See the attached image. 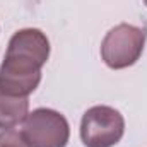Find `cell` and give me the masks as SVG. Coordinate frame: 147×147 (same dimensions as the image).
I'll return each instance as SVG.
<instances>
[{"label": "cell", "instance_id": "1", "mask_svg": "<svg viewBox=\"0 0 147 147\" xmlns=\"http://www.w3.org/2000/svg\"><path fill=\"white\" fill-rule=\"evenodd\" d=\"M50 58V39L36 28L14 33L0 65V91L28 98L41 82V69Z\"/></svg>", "mask_w": 147, "mask_h": 147}, {"label": "cell", "instance_id": "2", "mask_svg": "<svg viewBox=\"0 0 147 147\" xmlns=\"http://www.w3.org/2000/svg\"><path fill=\"white\" fill-rule=\"evenodd\" d=\"M146 39V29L121 22L110 29L106 36L103 38L101 58L113 70L132 67L142 57Z\"/></svg>", "mask_w": 147, "mask_h": 147}, {"label": "cell", "instance_id": "3", "mask_svg": "<svg viewBox=\"0 0 147 147\" xmlns=\"http://www.w3.org/2000/svg\"><path fill=\"white\" fill-rule=\"evenodd\" d=\"M21 132L31 147H67L70 139L67 118L51 108H38L28 113Z\"/></svg>", "mask_w": 147, "mask_h": 147}, {"label": "cell", "instance_id": "4", "mask_svg": "<svg viewBox=\"0 0 147 147\" xmlns=\"http://www.w3.org/2000/svg\"><path fill=\"white\" fill-rule=\"evenodd\" d=\"M125 134V118L118 110L99 105L84 113L80 139L86 147H113Z\"/></svg>", "mask_w": 147, "mask_h": 147}, {"label": "cell", "instance_id": "5", "mask_svg": "<svg viewBox=\"0 0 147 147\" xmlns=\"http://www.w3.org/2000/svg\"><path fill=\"white\" fill-rule=\"evenodd\" d=\"M29 111V99L10 96L0 91V130H9L22 123Z\"/></svg>", "mask_w": 147, "mask_h": 147}, {"label": "cell", "instance_id": "6", "mask_svg": "<svg viewBox=\"0 0 147 147\" xmlns=\"http://www.w3.org/2000/svg\"><path fill=\"white\" fill-rule=\"evenodd\" d=\"M0 147H31L21 130L9 128L0 132Z\"/></svg>", "mask_w": 147, "mask_h": 147}, {"label": "cell", "instance_id": "7", "mask_svg": "<svg viewBox=\"0 0 147 147\" xmlns=\"http://www.w3.org/2000/svg\"><path fill=\"white\" fill-rule=\"evenodd\" d=\"M144 2H146V5H147V0H144Z\"/></svg>", "mask_w": 147, "mask_h": 147}]
</instances>
